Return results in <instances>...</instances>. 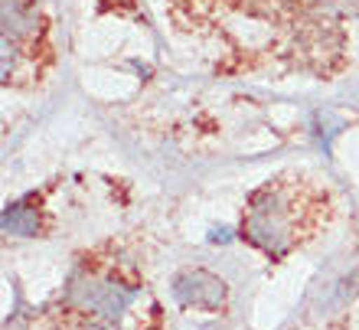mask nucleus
Wrapping results in <instances>:
<instances>
[{
	"label": "nucleus",
	"mask_w": 359,
	"mask_h": 330,
	"mask_svg": "<svg viewBox=\"0 0 359 330\" xmlns=\"http://www.w3.org/2000/svg\"><path fill=\"white\" fill-rule=\"evenodd\" d=\"M245 236L258 249H265L271 258H281L297 239V223H294V203L281 187L258 190L252 197L245 216Z\"/></svg>",
	"instance_id": "obj_1"
},
{
	"label": "nucleus",
	"mask_w": 359,
	"mask_h": 330,
	"mask_svg": "<svg viewBox=\"0 0 359 330\" xmlns=\"http://www.w3.org/2000/svg\"><path fill=\"white\" fill-rule=\"evenodd\" d=\"M134 298H137L134 288L104 275H76L66 291L69 308H76L79 314H92L98 321H118L134 304Z\"/></svg>",
	"instance_id": "obj_2"
},
{
	"label": "nucleus",
	"mask_w": 359,
	"mask_h": 330,
	"mask_svg": "<svg viewBox=\"0 0 359 330\" xmlns=\"http://www.w3.org/2000/svg\"><path fill=\"white\" fill-rule=\"evenodd\" d=\"M226 282L206 268H187L173 278V298L183 308H199V311H219L226 304Z\"/></svg>",
	"instance_id": "obj_3"
},
{
	"label": "nucleus",
	"mask_w": 359,
	"mask_h": 330,
	"mask_svg": "<svg viewBox=\"0 0 359 330\" xmlns=\"http://www.w3.org/2000/svg\"><path fill=\"white\" fill-rule=\"evenodd\" d=\"M43 33L39 27V10L33 0H4V43L20 46V43H36Z\"/></svg>",
	"instance_id": "obj_4"
},
{
	"label": "nucleus",
	"mask_w": 359,
	"mask_h": 330,
	"mask_svg": "<svg viewBox=\"0 0 359 330\" xmlns=\"http://www.w3.org/2000/svg\"><path fill=\"white\" fill-rule=\"evenodd\" d=\"M4 232L20 239H33L39 236V209L33 206V199H17L4 209Z\"/></svg>",
	"instance_id": "obj_5"
},
{
	"label": "nucleus",
	"mask_w": 359,
	"mask_h": 330,
	"mask_svg": "<svg viewBox=\"0 0 359 330\" xmlns=\"http://www.w3.org/2000/svg\"><path fill=\"white\" fill-rule=\"evenodd\" d=\"M337 294H340V301H350V298H356V294H359V272H353L350 278H343V282H340V291H337Z\"/></svg>",
	"instance_id": "obj_6"
},
{
	"label": "nucleus",
	"mask_w": 359,
	"mask_h": 330,
	"mask_svg": "<svg viewBox=\"0 0 359 330\" xmlns=\"http://www.w3.org/2000/svg\"><path fill=\"white\" fill-rule=\"evenodd\" d=\"M229 239H232V229H212V232H209V242H229Z\"/></svg>",
	"instance_id": "obj_7"
},
{
	"label": "nucleus",
	"mask_w": 359,
	"mask_h": 330,
	"mask_svg": "<svg viewBox=\"0 0 359 330\" xmlns=\"http://www.w3.org/2000/svg\"><path fill=\"white\" fill-rule=\"evenodd\" d=\"M121 4H131V0H121Z\"/></svg>",
	"instance_id": "obj_8"
}]
</instances>
